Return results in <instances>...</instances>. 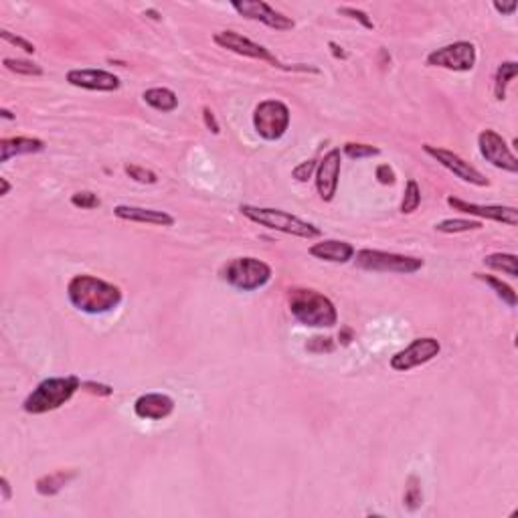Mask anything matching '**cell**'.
<instances>
[{"mask_svg":"<svg viewBox=\"0 0 518 518\" xmlns=\"http://www.w3.org/2000/svg\"><path fill=\"white\" fill-rule=\"evenodd\" d=\"M518 75V63L517 61H505L494 75V96L498 101L506 99V87L508 84Z\"/></svg>","mask_w":518,"mask_h":518,"instance_id":"obj_24","label":"cell"},{"mask_svg":"<svg viewBox=\"0 0 518 518\" xmlns=\"http://www.w3.org/2000/svg\"><path fill=\"white\" fill-rule=\"evenodd\" d=\"M478 148H480V154L484 156L486 162H490L492 167L508 170V172H518V158L508 148V144L498 132H494V130L480 132Z\"/></svg>","mask_w":518,"mask_h":518,"instance_id":"obj_11","label":"cell"},{"mask_svg":"<svg viewBox=\"0 0 518 518\" xmlns=\"http://www.w3.org/2000/svg\"><path fill=\"white\" fill-rule=\"evenodd\" d=\"M484 266L498 269L510 278H518V257L514 253H490L484 257Z\"/></svg>","mask_w":518,"mask_h":518,"instance_id":"obj_25","label":"cell"},{"mask_svg":"<svg viewBox=\"0 0 518 518\" xmlns=\"http://www.w3.org/2000/svg\"><path fill=\"white\" fill-rule=\"evenodd\" d=\"M142 99L150 108H154L156 112L169 113L174 112L179 108V98H176V94L172 89H169V87H152V89H146L142 94Z\"/></svg>","mask_w":518,"mask_h":518,"instance_id":"obj_22","label":"cell"},{"mask_svg":"<svg viewBox=\"0 0 518 518\" xmlns=\"http://www.w3.org/2000/svg\"><path fill=\"white\" fill-rule=\"evenodd\" d=\"M146 14H150V18H154V21H160V16L156 11H146Z\"/></svg>","mask_w":518,"mask_h":518,"instance_id":"obj_46","label":"cell"},{"mask_svg":"<svg viewBox=\"0 0 518 518\" xmlns=\"http://www.w3.org/2000/svg\"><path fill=\"white\" fill-rule=\"evenodd\" d=\"M71 205L77 209H98L101 201L98 198V195L89 193V191H81V193H75L71 196Z\"/></svg>","mask_w":518,"mask_h":518,"instance_id":"obj_32","label":"cell"},{"mask_svg":"<svg viewBox=\"0 0 518 518\" xmlns=\"http://www.w3.org/2000/svg\"><path fill=\"white\" fill-rule=\"evenodd\" d=\"M306 350H310V352H332L334 350V342H332V338H310V342L306 344Z\"/></svg>","mask_w":518,"mask_h":518,"instance_id":"obj_36","label":"cell"},{"mask_svg":"<svg viewBox=\"0 0 518 518\" xmlns=\"http://www.w3.org/2000/svg\"><path fill=\"white\" fill-rule=\"evenodd\" d=\"M494 9L498 11L500 14H514L518 9V2L517 0H510V2H494Z\"/></svg>","mask_w":518,"mask_h":518,"instance_id":"obj_40","label":"cell"},{"mask_svg":"<svg viewBox=\"0 0 518 518\" xmlns=\"http://www.w3.org/2000/svg\"><path fill=\"white\" fill-rule=\"evenodd\" d=\"M213 41L217 43L221 49H227L231 53H237L241 57H249V59H259V61H266L271 67H278L281 71H308V73H320L316 67L312 65H283L281 61H278L276 57L269 53V49H266L264 45L252 41L243 35H239L235 30H219L215 33Z\"/></svg>","mask_w":518,"mask_h":518,"instance_id":"obj_6","label":"cell"},{"mask_svg":"<svg viewBox=\"0 0 518 518\" xmlns=\"http://www.w3.org/2000/svg\"><path fill=\"white\" fill-rule=\"evenodd\" d=\"M342 152L349 156V158H354V160H363V158H373V156L381 154L377 146H371V144H356V142H347Z\"/></svg>","mask_w":518,"mask_h":518,"instance_id":"obj_30","label":"cell"},{"mask_svg":"<svg viewBox=\"0 0 518 518\" xmlns=\"http://www.w3.org/2000/svg\"><path fill=\"white\" fill-rule=\"evenodd\" d=\"M79 389H81V381L75 375L45 378L25 399L23 409L30 415H43L49 411H55L61 405H65Z\"/></svg>","mask_w":518,"mask_h":518,"instance_id":"obj_3","label":"cell"},{"mask_svg":"<svg viewBox=\"0 0 518 518\" xmlns=\"http://www.w3.org/2000/svg\"><path fill=\"white\" fill-rule=\"evenodd\" d=\"M448 205L454 210H460L466 215H474V217H484L490 221H498L508 227H517L518 225V210L514 207H502V205H476V203H468L458 196H448Z\"/></svg>","mask_w":518,"mask_h":518,"instance_id":"obj_14","label":"cell"},{"mask_svg":"<svg viewBox=\"0 0 518 518\" xmlns=\"http://www.w3.org/2000/svg\"><path fill=\"white\" fill-rule=\"evenodd\" d=\"M113 215L122 221L130 223H144V225H160V227H172L174 217L169 215L167 210L144 209V207H130V205H118L113 209Z\"/></svg>","mask_w":518,"mask_h":518,"instance_id":"obj_18","label":"cell"},{"mask_svg":"<svg viewBox=\"0 0 518 518\" xmlns=\"http://www.w3.org/2000/svg\"><path fill=\"white\" fill-rule=\"evenodd\" d=\"M439 352H441L439 340H435L432 337L415 338L409 347L393 354L391 368L393 371H399V373H407V371H411L415 366H421V364L434 361Z\"/></svg>","mask_w":518,"mask_h":518,"instance_id":"obj_10","label":"cell"},{"mask_svg":"<svg viewBox=\"0 0 518 518\" xmlns=\"http://www.w3.org/2000/svg\"><path fill=\"white\" fill-rule=\"evenodd\" d=\"M241 215L247 217L253 223L280 231L286 235L300 239H318L322 235V231L316 225L308 223L300 217H295L292 213H286L280 209H267V207H253V205H241L239 207Z\"/></svg>","mask_w":518,"mask_h":518,"instance_id":"obj_4","label":"cell"},{"mask_svg":"<svg viewBox=\"0 0 518 518\" xmlns=\"http://www.w3.org/2000/svg\"><path fill=\"white\" fill-rule=\"evenodd\" d=\"M316 169H318V162H316V160H306V162H302L300 167H295L292 174H294L295 181L306 182L312 179V174L316 172Z\"/></svg>","mask_w":518,"mask_h":518,"instance_id":"obj_35","label":"cell"},{"mask_svg":"<svg viewBox=\"0 0 518 518\" xmlns=\"http://www.w3.org/2000/svg\"><path fill=\"white\" fill-rule=\"evenodd\" d=\"M403 505L413 512L423 505V492H421V482L417 476H409L405 486V496H403Z\"/></svg>","mask_w":518,"mask_h":518,"instance_id":"obj_28","label":"cell"},{"mask_svg":"<svg viewBox=\"0 0 518 518\" xmlns=\"http://www.w3.org/2000/svg\"><path fill=\"white\" fill-rule=\"evenodd\" d=\"M81 389L91 395H99V397H110L113 393V389L110 385H101V383H94V381H85L81 383Z\"/></svg>","mask_w":518,"mask_h":518,"instance_id":"obj_37","label":"cell"},{"mask_svg":"<svg viewBox=\"0 0 518 518\" xmlns=\"http://www.w3.org/2000/svg\"><path fill=\"white\" fill-rule=\"evenodd\" d=\"M0 490H2V500H4V502L11 500L13 490H11V482H9L6 478H0Z\"/></svg>","mask_w":518,"mask_h":518,"instance_id":"obj_41","label":"cell"},{"mask_svg":"<svg viewBox=\"0 0 518 518\" xmlns=\"http://www.w3.org/2000/svg\"><path fill=\"white\" fill-rule=\"evenodd\" d=\"M0 37H2V41L11 43V45H14V47L23 49L25 53H35V51H37L33 43H28L27 39H23V37H16V35H13L11 30H6V28H2V30H0Z\"/></svg>","mask_w":518,"mask_h":518,"instance_id":"obj_33","label":"cell"},{"mask_svg":"<svg viewBox=\"0 0 518 518\" xmlns=\"http://www.w3.org/2000/svg\"><path fill=\"white\" fill-rule=\"evenodd\" d=\"M0 116L4 118V120H14V116L9 110H0Z\"/></svg>","mask_w":518,"mask_h":518,"instance_id":"obj_45","label":"cell"},{"mask_svg":"<svg viewBox=\"0 0 518 518\" xmlns=\"http://www.w3.org/2000/svg\"><path fill=\"white\" fill-rule=\"evenodd\" d=\"M77 476V472L73 470H57L51 472L47 476H41L35 482V490L39 492L41 496H55L63 490L67 484H69L73 478Z\"/></svg>","mask_w":518,"mask_h":518,"instance_id":"obj_21","label":"cell"},{"mask_svg":"<svg viewBox=\"0 0 518 518\" xmlns=\"http://www.w3.org/2000/svg\"><path fill=\"white\" fill-rule=\"evenodd\" d=\"M67 81L89 91H116L120 89V77L103 69H71Z\"/></svg>","mask_w":518,"mask_h":518,"instance_id":"obj_16","label":"cell"},{"mask_svg":"<svg viewBox=\"0 0 518 518\" xmlns=\"http://www.w3.org/2000/svg\"><path fill=\"white\" fill-rule=\"evenodd\" d=\"M290 312L295 320L304 326L330 328L338 322L337 306L330 298L316 290L298 288L290 292Z\"/></svg>","mask_w":518,"mask_h":518,"instance_id":"obj_2","label":"cell"},{"mask_svg":"<svg viewBox=\"0 0 518 518\" xmlns=\"http://www.w3.org/2000/svg\"><path fill=\"white\" fill-rule=\"evenodd\" d=\"M338 14H347L350 18H354V21H359L364 28H368V30H373L375 25H373V21L368 18V14L363 13V11H359V9H352V6H340L338 9Z\"/></svg>","mask_w":518,"mask_h":518,"instance_id":"obj_34","label":"cell"},{"mask_svg":"<svg viewBox=\"0 0 518 518\" xmlns=\"http://www.w3.org/2000/svg\"><path fill=\"white\" fill-rule=\"evenodd\" d=\"M231 6L241 16H245L249 21H259L261 25L274 28V30H292L295 27V23L290 16L278 13L264 0H233Z\"/></svg>","mask_w":518,"mask_h":518,"instance_id":"obj_12","label":"cell"},{"mask_svg":"<svg viewBox=\"0 0 518 518\" xmlns=\"http://www.w3.org/2000/svg\"><path fill=\"white\" fill-rule=\"evenodd\" d=\"M2 65L6 67L9 71H13L16 75H27V77H39L43 75V67L33 63V61H27V59H13V57H6L2 61Z\"/></svg>","mask_w":518,"mask_h":518,"instance_id":"obj_27","label":"cell"},{"mask_svg":"<svg viewBox=\"0 0 518 518\" xmlns=\"http://www.w3.org/2000/svg\"><path fill=\"white\" fill-rule=\"evenodd\" d=\"M482 229V223L480 221H472V219H446L441 223L435 225V231L439 233H466V231H478Z\"/></svg>","mask_w":518,"mask_h":518,"instance_id":"obj_26","label":"cell"},{"mask_svg":"<svg viewBox=\"0 0 518 518\" xmlns=\"http://www.w3.org/2000/svg\"><path fill=\"white\" fill-rule=\"evenodd\" d=\"M124 170H126V174L132 179V181L142 182V184H156V182H158L156 172L144 169V167H138V164H126V169Z\"/></svg>","mask_w":518,"mask_h":518,"instance_id":"obj_31","label":"cell"},{"mask_svg":"<svg viewBox=\"0 0 518 518\" xmlns=\"http://www.w3.org/2000/svg\"><path fill=\"white\" fill-rule=\"evenodd\" d=\"M328 47L332 49V55L337 57V59H347V57H349L347 53H344V49H342V47H340L338 43L330 41V43H328Z\"/></svg>","mask_w":518,"mask_h":518,"instance_id":"obj_42","label":"cell"},{"mask_svg":"<svg viewBox=\"0 0 518 518\" xmlns=\"http://www.w3.org/2000/svg\"><path fill=\"white\" fill-rule=\"evenodd\" d=\"M43 150H45V142L39 138H28V136L2 138L0 140V162H9L13 156L37 154Z\"/></svg>","mask_w":518,"mask_h":518,"instance_id":"obj_20","label":"cell"},{"mask_svg":"<svg viewBox=\"0 0 518 518\" xmlns=\"http://www.w3.org/2000/svg\"><path fill=\"white\" fill-rule=\"evenodd\" d=\"M474 278L480 281H484L486 286H490L492 290L496 292V295L505 302L506 306H510V308H514L518 304V295L517 292L506 283V281H502L500 278H496V276H488V274H474Z\"/></svg>","mask_w":518,"mask_h":518,"instance_id":"obj_23","label":"cell"},{"mask_svg":"<svg viewBox=\"0 0 518 518\" xmlns=\"http://www.w3.org/2000/svg\"><path fill=\"white\" fill-rule=\"evenodd\" d=\"M340 162H342V156H340L338 148H332L318 162V169H316V191H318L320 198L326 201V203H330L334 198V195H337L338 179H340Z\"/></svg>","mask_w":518,"mask_h":518,"instance_id":"obj_15","label":"cell"},{"mask_svg":"<svg viewBox=\"0 0 518 518\" xmlns=\"http://www.w3.org/2000/svg\"><path fill=\"white\" fill-rule=\"evenodd\" d=\"M375 174H377V181L381 184H393L395 182V170L389 164H378Z\"/></svg>","mask_w":518,"mask_h":518,"instance_id":"obj_38","label":"cell"},{"mask_svg":"<svg viewBox=\"0 0 518 518\" xmlns=\"http://www.w3.org/2000/svg\"><path fill=\"white\" fill-rule=\"evenodd\" d=\"M350 337H352V332H350L349 328H344V338H340V340H342V344H349Z\"/></svg>","mask_w":518,"mask_h":518,"instance_id":"obj_44","label":"cell"},{"mask_svg":"<svg viewBox=\"0 0 518 518\" xmlns=\"http://www.w3.org/2000/svg\"><path fill=\"white\" fill-rule=\"evenodd\" d=\"M0 196H6L9 195V191H11V182L6 181V179H0Z\"/></svg>","mask_w":518,"mask_h":518,"instance_id":"obj_43","label":"cell"},{"mask_svg":"<svg viewBox=\"0 0 518 518\" xmlns=\"http://www.w3.org/2000/svg\"><path fill=\"white\" fill-rule=\"evenodd\" d=\"M425 154H429L432 158H435L444 169H448L449 172H454L458 179H462L463 182H470V184H476V186H488L490 182L488 179L480 172L478 169H474L470 162H466L462 156L454 154L451 150H446V148H437V146H432V144H425L423 146Z\"/></svg>","mask_w":518,"mask_h":518,"instance_id":"obj_13","label":"cell"},{"mask_svg":"<svg viewBox=\"0 0 518 518\" xmlns=\"http://www.w3.org/2000/svg\"><path fill=\"white\" fill-rule=\"evenodd\" d=\"M67 298L79 312L106 314L120 306L122 290L110 281L81 274V276H73L67 283Z\"/></svg>","mask_w":518,"mask_h":518,"instance_id":"obj_1","label":"cell"},{"mask_svg":"<svg viewBox=\"0 0 518 518\" xmlns=\"http://www.w3.org/2000/svg\"><path fill=\"white\" fill-rule=\"evenodd\" d=\"M421 205V188L417 181H411L407 182L405 186V195H403V201H401V213L403 215H411L413 210L420 209Z\"/></svg>","mask_w":518,"mask_h":518,"instance_id":"obj_29","label":"cell"},{"mask_svg":"<svg viewBox=\"0 0 518 518\" xmlns=\"http://www.w3.org/2000/svg\"><path fill=\"white\" fill-rule=\"evenodd\" d=\"M354 264L366 271H383V274H415L425 261L420 257H409L399 253L378 252V249H361L354 253Z\"/></svg>","mask_w":518,"mask_h":518,"instance_id":"obj_7","label":"cell"},{"mask_svg":"<svg viewBox=\"0 0 518 518\" xmlns=\"http://www.w3.org/2000/svg\"><path fill=\"white\" fill-rule=\"evenodd\" d=\"M221 280L241 292H253L271 280V267L257 257H235L221 267Z\"/></svg>","mask_w":518,"mask_h":518,"instance_id":"obj_5","label":"cell"},{"mask_svg":"<svg viewBox=\"0 0 518 518\" xmlns=\"http://www.w3.org/2000/svg\"><path fill=\"white\" fill-rule=\"evenodd\" d=\"M310 255L316 259H322V261H330V264H347L354 257V247L347 241L326 239L320 243H314L310 247Z\"/></svg>","mask_w":518,"mask_h":518,"instance_id":"obj_19","label":"cell"},{"mask_svg":"<svg viewBox=\"0 0 518 518\" xmlns=\"http://www.w3.org/2000/svg\"><path fill=\"white\" fill-rule=\"evenodd\" d=\"M429 67L449 71H470L476 65V47L470 41H456L427 55Z\"/></svg>","mask_w":518,"mask_h":518,"instance_id":"obj_9","label":"cell"},{"mask_svg":"<svg viewBox=\"0 0 518 518\" xmlns=\"http://www.w3.org/2000/svg\"><path fill=\"white\" fill-rule=\"evenodd\" d=\"M203 120H205V126H207L209 132H213V134H219V132H221L219 122H217L215 113L210 112V108H203Z\"/></svg>","mask_w":518,"mask_h":518,"instance_id":"obj_39","label":"cell"},{"mask_svg":"<svg viewBox=\"0 0 518 518\" xmlns=\"http://www.w3.org/2000/svg\"><path fill=\"white\" fill-rule=\"evenodd\" d=\"M172 411H174V401L164 393H146L140 395L134 403V413L140 420H167Z\"/></svg>","mask_w":518,"mask_h":518,"instance_id":"obj_17","label":"cell"},{"mask_svg":"<svg viewBox=\"0 0 518 518\" xmlns=\"http://www.w3.org/2000/svg\"><path fill=\"white\" fill-rule=\"evenodd\" d=\"M290 126V108L280 99H266L253 112V128L264 140H280Z\"/></svg>","mask_w":518,"mask_h":518,"instance_id":"obj_8","label":"cell"}]
</instances>
